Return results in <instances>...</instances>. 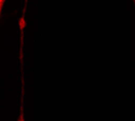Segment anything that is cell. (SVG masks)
Here are the masks:
<instances>
[{
  "label": "cell",
  "mask_w": 135,
  "mask_h": 121,
  "mask_svg": "<svg viewBox=\"0 0 135 121\" xmlns=\"http://www.w3.org/2000/svg\"><path fill=\"white\" fill-rule=\"evenodd\" d=\"M5 2H6V0H0V18H1L2 11H3V7H4Z\"/></svg>",
  "instance_id": "1"
}]
</instances>
